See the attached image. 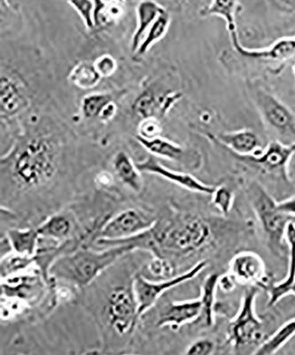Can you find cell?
Instances as JSON below:
<instances>
[{
	"label": "cell",
	"mask_w": 295,
	"mask_h": 355,
	"mask_svg": "<svg viewBox=\"0 0 295 355\" xmlns=\"http://www.w3.org/2000/svg\"><path fill=\"white\" fill-rule=\"evenodd\" d=\"M58 164L55 142L44 136H34L2 157V182H10L21 191L42 188L55 176Z\"/></svg>",
	"instance_id": "6da1fadb"
},
{
	"label": "cell",
	"mask_w": 295,
	"mask_h": 355,
	"mask_svg": "<svg viewBox=\"0 0 295 355\" xmlns=\"http://www.w3.org/2000/svg\"><path fill=\"white\" fill-rule=\"evenodd\" d=\"M212 234L211 227L201 218L183 215L167 223H155L148 231L135 236L138 250H147L154 257L188 256L208 246Z\"/></svg>",
	"instance_id": "7a4b0ae2"
},
{
	"label": "cell",
	"mask_w": 295,
	"mask_h": 355,
	"mask_svg": "<svg viewBox=\"0 0 295 355\" xmlns=\"http://www.w3.org/2000/svg\"><path fill=\"white\" fill-rule=\"evenodd\" d=\"M134 250L131 244L102 250L77 249L60 257L50 268V277L82 288L93 283L120 257ZM51 278V279H52Z\"/></svg>",
	"instance_id": "3957f363"
},
{
	"label": "cell",
	"mask_w": 295,
	"mask_h": 355,
	"mask_svg": "<svg viewBox=\"0 0 295 355\" xmlns=\"http://www.w3.org/2000/svg\"><path fill=\"white\" fill-rule=\"evenodd\" d=\"M249 198L271 249L281 254L284 252L285 231L292 217L279 210L278 202L258 185L252 186Z\"/></svg>",
	"instance_id": "277c9868"
},
{
	"label": "cell",
	"mask_w": 295,
	"mask_h": 355,
	"mask_svg": "<svg viewBox=\"0 0 295 355\" xmlns=\"http://www.w3.org/2000/svg\"><path fill=\"white\" fill-rule=\"evenodd\" d=\"M258 287L249 286L243 295L239 313L228 327V342L235 348L257 343L263 334V323L256 313Z\"/></svg>",
	"instance_id": "5b68a950"
},
{
	"label": "cell",
	"mask_w": 295,
	"mask_h": 355,
	"mask_svg": "<svg viewBox=\"0 0 295 355\" xmlns=\"http://www.w3.org/2000/svg\"><path fill=\"white\" fill-rule=\"evenodd\" d=\"M132 281L129 284H120L111 288L107 297L105 313L107 322L120 336L131 334L141 319Z\"/></svg>",
	"instance_id": "8992f818"
},
{
	"label": "cell",
	"mask_w": 295,
	"mask_h": 355,
	"mask_svg": "<svg viewBox=\"0 0 295 355\" xmlns=\"http://www.w3.org/2000/svg\"><path fill=\"white\" fill-rule=\"evenodd\" d=\"M207 266L208 261H202L182 274L159 281L149 280L141 275H136L132 285L138 301L139 317L150 309L167 291L196 278Z\"/></svg>",
	"instance_id": "52a82bcc"
},
{
	"label": "cell",
	"mask_w": 295,
	"mask_h": 355,
	"mask_svg": "<svg viewBox=\"0 0 295 355\" xmlns=\"http://www.w3.org/2000/svg\"><path fill=\"white\" fill-rule=\"evenodd\" d=\"M157 218L141 209L129 208L111 218L98 231L96 239L122 240L153 227Z\"/></svg>",
	"instance_id": "ba28073f"
},
{
	"label": "cell",
	"mask_w": 295,
	"mask_h": 355,
	"mask_svg": "<svg viewBox=\"0 0 295 355\" xmlns=\"http://www.w3.org/2000/svg\"><path fill=\"white\" fill-rule=\"evenodd\" d=\"M256 103L266 123L279 135H295V116L281 101L271 94L257 91Z\"/></svg>",
	"instance_id": "9c48e42d"
},
{
	"label": "cell",
	"mask_w": 295,
	"mask_h": 355,
	"mask_svg": "<svg viewBox=\"0 0 295 355\" xmlns=\"http://www.w3.org/2000/svg\"><path fill=\"white\" fill-rule=\"evenodd\" d=\"M229 272L241 285L265 287L268 284L265 261L255 252L238 253L229 263Z\"/></svg>",
	"instance_id": "30bf717a"
},
{
	"label": "cell",
	"mask_w": 295,
	"mask_h": 355,
	"mask_svg": "<svg viewBox=\"0 0 295 355\" xmlns=\"http://www.w3.org/2000/svg\"><path fill=\"white\" fill-rule=\"evenodd\" d=\"M138 169L141 173L154 174L170 182L176 184L181 188L190 190L192 192L201 193V194L211 196L215 191V186H209L197 180L191 174L176 172L165 167L155 159L153 155H149L145 160L136 163Z\"/></svg>",
	"instance_id": "8fae6325"
},
{
	"label": "cell",
	"mask_w": 295,
	"mask_h": 355,
	"mask_svg": "<svg viewBox=\"0 0 295 355\" xmlns=\"http://www.w3.org/2000/svg\"><path fill=\"white\" fill-rule=\"evenodd\" d=\"M202 313L199 299L177 301L168 304L158 313L157 327H170L177 329L181 326L199 320Z\"/></svg>",
	"instance_id": "7c38bea8"
},
{
	"label": "cell",
	"mask_w": 295,
	"mask_h": 355,
	"mask_svg": "<svg viewBox=\"0 0 295 355\" xmlns=\"http://www.w3.org/2000/svg\"><path fill=\"white\" fill-rule=\"evenodd\" d=\"M137 141L152 155L165 159L179 162L184 166L195 168L201 164V157L195 151H188L179 145L173 144L166 139L155 137L145 139L138 135Z\"/></svg>",
	"instance_id": "4fadbf2b"
},
{
	"label": "cell",
	"mask_w": 295,
	"mask_h": 355,
	"mask_svg": "<svg viewBox=\"0 0 295 355\" xmlns=\"http://www.w3.org/2000/svg\"><path fill=\"white\" fill-rule=\"evenodd\" d=\"M295 153V142L289 145L282 144L280 142H271L265 151L249 157H241L244 159L258 164L269 173H279L287 177V166L292 157Z\"/></svg>",
	"instance_id": "5bb4252c"
},
{
	"label": "cell",
	"mask_w": 295,
	"mask_h": 355,
	"mask_svg": "<svg viewBox=\"0 0 295 355\" xmlns=\"http://www.w3.org/2000/svg\"><path fill=\"white\" fill-rule=\"evenodd\" d=\"M2 294L9 299L18 300H35L42 295L44 280L43 275H15L12 277L1 279Z\"/></svg>",
	"instance_id": "9a60e30c"
},
{
	"label": "cell",
	"mask_w": 295,
	"mask_h": 355,
	"mask_svg": "<svg viewBox=\"0 0 295 355\" xmlns=\"http://www.w3.org/2000/svg\"><path fill=\"white\" fill-rule=\"evenodd\" d=\"M285 240L289 250L288 275L279 283L269 286L268 306L272 307L288 295L295 296V222L290 220L285 231Z\"/></svg>",
	"instance_id": "2e32d148"
},
{
	"label": "cell",
	"mask_w": 295,
	"mask_h": 355,
	"mask_svg": "<svg viewBox=\"0 0 295 355\" xmlns=\"http://www.w3.org/2000/svg\"><path fill=\"white\" fill-rule=\"evenodd\" d=\"M240 10L239 0H211V4L199 10L202 17H218L224 19L231 43L237 52H240L244 47L240 43L237 30L236 17Z\"/></svg>",
	"instance_id": "e0dca14e"
},
{
	"label": "cell",
	"mask_w": 295,
	"mask_h": 355,
	"mask_svg": "<svg viewBox=\"0 0 295 355\" xmlns=\"http://www.w3.org/2000/svg\"><path fill=\"white\" fill-rule=\"evenodd\" d=\"M217 141L229 148L239 157L259 153L261 141L258 136L251 130H241V131L224 133L219 135Z\"/></svg>",
	"instance_id": "ac0fdd59"
},
{
	"label": "cell",
	"mask_w": 295,
	"mask_h": 355,
	"mask_svg": "<svg viewBox=\"0 0 295 355\" xmlns=\"http://www.w3.org/2000/svg\"><path fill=\"white\" fill-rule=\"evenodd\" d=\"M165 9L154 0H143L137 6V28L132 37V49L137 52L139 44L159 15L165 12Z\"/></svg>",
	"instance_id": "d6986e66"
},
{
	"label": "cell",
	"mask_w": 295,
	"mask_h": 355,
	"mask_svg": "<svg viewBox=\"0 0 295 355\" xmlns=\"http://www.w3.org/2000/svg\"><path fill=\"white\" fill-rule=\"evenodd\" d=\"M37 230L40 236L63 243L71 240L75 222L69 214H56L44 221Z\"/></svg>",
	"instance_id": "ffe728a7"
},
{
	"label": "cell",
	"mask_w": 295,
	"mask_h": 355,
	"mask_svg": "<svg viewBox=\"0 0 295 355\" xmlns=\"http://www.w3.org/2000/svg\"><path fill=\"white\" fill-rule=\"evenodd\" d=\"M24 89L17 79L8 75L1 77V113L5 116H12L24 107Z\"/></svg>",
	"instance_id": "44dd1931"
},
{
	"label": "cell",
	"mask_w": 295,
	"mask_h": 355,
	"mask_svg": "<svg viewBox=\"0 0 295 355\" xmlns=\"http://www.w3.org/2000/svg\"><path fill=\"white\" fill-rule=\"evenodd\" d=\"M180 97L179 94H170L157 99L151 93H145L136 101L134 110L144 119H151L155 114L164 115Z\"/></svg>",
	"instance_id": "7402d4cb"
},
{
	"label": "cell",
	"mask_w": 295,
	"mask_h": 355,
	"mask_svg": "<svg viewBox=\"0 0 295 355\" xmlns=\"http://www.w3.org/2000/svg\"><path fill=\"white\" fill-rule=\"evenodd\" d=\"M114 169L120 182L135 193L141 191L143 180L141 171L125 152H118L113 162Z\"/></svg>",
	"instance_id": "603a6c76"
},
{
	"label": "cell",
	"mask_w": 295,
	"mask_h": 355,
	"mask_svg": "<svg viewBox=\"0 0 295 355\" xmlns=\"http://www.w3.org/2000/svg\"><path fill=\"white\" fill-rule=\"evenodd\" d=\"M295 53V37H285L263 49H244L240 55L249 58L265 60H285L289 58Z\"/></svg>",
	"instance_id": "cb8c5ba5"
},
{
	"label": "cell",
	"mask_w": 295,
	"mask_h": 355,
	"mask_svg": "<svg viewBox=\"0 0 295 355\" xmlns=\"http://www.w3.org/2000/svg\"><path fill=\"white\" fill-rule=\"evenodd\" d=\"M6 239L10 243L12 252L33 257L37 252L40 236L37 228H14L8 230Z\"/></svg>",
	"instance_id": "d4e9b609"
},
{
	"label": "cell",
	"mask_w": 295,
	"mask_h": 355,
	"mask_svg": "<svg viewBox=\"0 0 295 355\" xmlns=\"http://www.w3.org/2000/svg\"><path fill=\"white\" fill-rule=\"evenodd\" d=\"M220 275L211 274L206 277L202 285V293L199 300L202 303V313L199 319H202L207 327L215 324V296L218 288V281Z\"/></svg>",
	"instance_id": "484cf974"
},
{
	"label": "cell",
	"mask_w": 295,
	"mask_h": 355,
	"mask_svg": "<svg viewBox=\"0 0 295 355\" xmlns=\"http://www.w3.org/2000/svg\"><path fill=\"white\" fill-rule=\"evenodd\" d=\"M295 336V317L282 325L267 340L256 350L255 355H271L279 350Z\"/></svg>",
	"instance_id": "4316f807"
},
{
	"label": "cell",
	"mask_w": 295,
	"mask_h": 355,
	"mask_svg": "<svg viewBox=\"0 0 295 355\" xmlns=\"http://www.w3.org/2000/svg\"><path fill=\"white\" fill-rule=\"evenodd\" d=\"M101 78L94 64L80 62L69 73V80L75 87L87 90L96 87Z\"/></svg>",
	"instance_id": "83f0119b"
},
{
	"label": "cell",
	"mask_w": 295,
	"mask_h": 355,
	"mask_svg": "<svg viewBox=\"0 0 295 355\" xmlns=\"http://www.w3.org/2000/svg\"><path fill=\"white\" fill-rule=\"evenodd\" d=\"M170 24V17L167 11L159 15L157 20L149 28L147 35H145L144 40H142L141 44H139L137 52H136L138 53V55H144L153 44L163 39L167 33Z\"/></svg>",
	"instance_id": "f1b7e54d"
},
{
	"label": "cell",
	"mask_w": 295,
	"mask_h": 355,
	"mask_svg": "<svg viewBox=\"0 0 295 355\" xmlns=\"http://www.w3.org/2000/svg\"><path fill=\"white\" fill-rule=\"evenodd\" d=\"M93 21L95 28L107 26L118 19L123 14L120 3L107 2L105 0H93Z\"/></svg>",
	"instance_id": "f546056e"
},
{
	"label": "cell",
	"mask_w": 295,
	"mask_h": 355,
	"mask_svg": "<svg viewBox=\"0 0 295 355\" xmlns=\"http://www.w3.org/2000/svg\"><path fill=\"white\" fill-rule=\"evenodd\" d=\"M35 264L34 257L18 254V253H9L2 257L0 272L1 279L12 277V275L21 274L24 270H28L30 266Z\"/></svg>",
	"instance_id": "4dcf8cb0"
},
{
	"label": "cell",
	"mask_w": 295,
	"mask_h": 355,
	"mask_svg": "<svg viewBox=\"0 0 295 355\" xmlns=\"http://www.w3.org/2000/svg\"><path fill=\"white\" fill-rule=\"evenodd\" d=\"M112 101V96L109 94H89L82 100V113L87 119H94V117L100 116L105 107Z\"/></svg>",
	"instance_id": "1f68e13d"
},
{
	"label": "cell",
	"mask_w": 295,
	"mask_h": 355,
	"mask_svg": "<svg viewBox=\"0 0 295 355\" xmlns=\"http://www.w3.org/2000/svg\"><path fill=\"white\" fill-rule=\"evenodd\" d=\"M211 196L212 205L224 216L229 215L233 205V192L226 187L218 186Z\"/></svg>",
	"instance_id": "d6a6232c"
},
{
	"label": "cell",
	"mask_w": 295,
	"mask_h": 355,
	"mask_svg": "<svg viewBox=\"0 0 295 355\" xmlns=\"http://www.w3.org/2000/svg\"><path fill=\"white\" fill-rule=\"evenodd\" d=\"M148 269L152 277L158 278L157 281L173 277L174 268L172 264H171L169 259L161 258V257H154L153 261L149 263Z\"/></svg>",
	"instance_id": "836d02e7"
},
{
	"label": "cell",
	"mask_w": 295,
	"mask_h": 355,
	"mask_svg": "<svg viewBox=\"0 0 295 355\" xmlns=\"http://www.w3.org/2000/svg\"><path fill=\"white\" fill-rule=\"evenodd\" d=\"M66 2L77 11L84 21L88 30L95 28L93 21L94 2L93 0H66Z\"/></svg>",
	"instance_id": "e575fe53"
},
{
	"label": "cell",
	"mask_w": 295,
	"mask_h": 355,
	"mask_svg": "<svg viewBox=\"0 0 295 355\" xmlns=\"http://www.w3.org/2000/svg\"><path fill=\"white\" fill-rule=\"evenodd\" d=\"M215 347V342L211 340V339L201 338L193 342V343L186 348L185 354L209 355L213 354Z\"/></svg>",
	"instance_id": "d590c367"
},
{
	"label": "cell",
	"mask_w": 295,
	"mask_h": 355,
	"mask_svg": "<svg viewBox=\"0 0 295 355\" xmlns=\"http://www.w3.org/2000/svg\"><path fill=\"white\" fill-rule=\"evenodd\" d=\"M95 68L102 78L112 76L117 69V63L112 56L104 55L98 57L94 62Z\"/></svg>",
	"instance_id": "8d00e7d4"
},
{
	"label": "cell",
	"mask_w": 295,
	"mask_h": 355,
	"mask_svg": "<svg viewBox=\"0 0 295 355\" xmlns=\"http://www.w3.org/2000/svg\"><path fill=\"white\" fill-rule=\"evenodd\" d=\"M160 123L157 121L154 117L151 119H147L144 120L139 128V132L143 138L145 139H153L158 137L159 132H160Z\"/></svg>",
	"instance_id": "74e56055"
},
{
	"label": "cell",
	"mask_w": 295,
	"mask_h": 355,
	"mask_svg": "<svg viewBox=\"0 0 295 355\" xmlns=\"http://www.w3.org/2000/svg\"><path fill=\"white\" fill-rule=\"evenodd\" d=\"M237 282L233 275L228 272L219 277L218 288L224 293H231L236 288Z\"/></svg>",
	"instance_id": "f35d334b"
},
{
	"label": "cell",
	"mask_w": 295,
	"mask_h": 355,
	"mask_svg": "<svg viewBox=\"0 0 295 355\" xmlns=\"http://www.w3.org/2000/svg\"><path fill=\"white\" fill-rule=\"evenodd\" d=\"M278 207L284 214L289 215L292 218L295 217V196L278 202Z\"/></svg>",
	"instance_id": "ab89813d"
},
{
	"label": "cell",
	"mask_w": 295,
	"mask_h": 355,
	"mask_svg": "<svg viewBox=\"0 0 295 355\" xmlns=\"http://www.w3.org/2000/svg\"><path fill=\"white\" fill-rule=\"evenodd\" d=\"M116 111V106L115 105V103H110L109 105H107L105 109L103 110L102 112L100 114L101 119L104 120H109L111 119V117H113L115 116Z\"/></svg>",
	"instance_id": "60d3db41"
},
{
	"label": "cell",
	"mask_w": 295,
	"mask_h": 355,
	"mask_svg": "<svg viewBox=\"0 0 295 355\" xmlns=\"http://www.w3.org/2000/svg\"><path fill=\"white\" fill-rule=\"evenodd\" d=\"M98 182H100V185L107 186L109 184L112 182V179L111 177L107 176L106 173L101 174V175L98 177Z\"/></svg>",
	"instance_id": "b9f144b4"
},
{
	"label": "cell",
	"mask_w": 295,
	"mask_h": 355,
	"mask_svg": "<svg viewBox=\"0 0 295 355\" xmlns=\"http://www.w3.org/2000/svg\"><path fill=\"white\" fill-rule=\"evenodd\" d=\"M1 6H5V8H9V4L8 0H1Z\"/></svg>",
	"instance_id": "7bdbcfd3"
},
{
	"label": "cell",
	"mask_w": 295,
	"mask_h": 355,
	"mask_svg": "<svg viewBox=\"0 0 295 355\" xmlns=\"http://www.w3.org/2000/svg\"><path fill=\"white\" fill-rule=\"evenodd\" d=\"M115 1L117 3H120H120H123V1H125V0H115Z\"/></svg>",
	"instance_id": "ee69618b"
},
{
	"label": "cell",
	"mask_w": 295,
	"mask_h": 355,
	"mask_svg": "<svg viewBox=\"0 0 295 355\" xmlns=\"http://www.w3.org/2000/svg\"><path fill=\"white\" fill-rule=\"evenodd\" d=\"M171 1L179 3L180 1V0H171Z\"/></svg>",
	"instance_id": "f6af8a7d"
},
{
	"label": "cell",
	"mask_w": 295,
	"mask_h": 355,
	"mask_svg": "<svg viewBox=\"0 0 295 355\" xmlns=\"http://www.w3.org/2000/svg\"><path fill=\"white\" fill-rule=\"evenodd\" d=\"M294 72H295V67H294Z\"/></svg>",
	"instance_id": "bcb514c9"
}]
</instances>
